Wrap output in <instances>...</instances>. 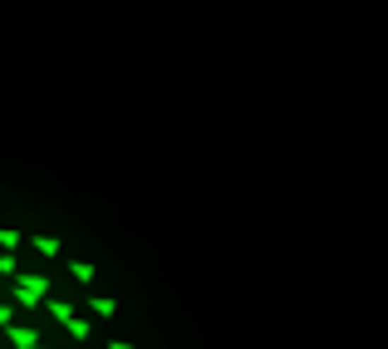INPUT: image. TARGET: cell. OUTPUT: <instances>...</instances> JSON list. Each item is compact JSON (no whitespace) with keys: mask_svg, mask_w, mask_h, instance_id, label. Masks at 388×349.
Instances as JSON below:
<instances>
[{"mask_svg":"<svg viewBox=\"0 0 388 349\" xmlns=\"http://www.w3.org/2000/svg\"><path fill=\"white\" fill-rule=\"evenodd\" d=\"M5 325H15V305H10V300H0V330H5Z\"/></svg>","mask_w":388,"mask_h":349,"instance_id":"obj_9","label":"cell"},{"mask_svg":"<svg viewBox=\"0 0 388 349\" xmlns=\"http://www.w3.org/2000/svg\"><path fill=\"white\" fill-rule=\"evenodd\" d=\"M69 276H74L79 285H89V280H94L98 271H94V261H74V266H69Z\"/></svg>","mask_w":388,"mask_h":349,"instance_id":"obj_7","label":"cell"},{"mask_svg":"<svg viewBox=\"0 0 388 349\" xmlns=\"http://www.w3.org/2000/svg\"><path fill=\"white\" fill-rule=\"evenodd\" d=\"M15 276V251H0V280Z\"/></svg>","mask_w":388,"mask_h":349,"instance_id":"obj_8","label":"cell"},{"mask_svg":"<svg viewBox=\"0 0 388 349\" xmlns=\"http://www.w3.org/2000/svg\"><path fill=\"white\" fill-rule=\"evenodd\" d=\"M89 310L103 315V320H113V315H118V300H113V295H89Z\"/></svg>","mask_w":388,"mask_h":349,"instance_id":"obj_5","label":"cell"},{"mask_svg":"<svg viewBox=\"0 0 388 349\" xmlns=\"http://www.w3.org/2000/svg\"><path fill=\"white\" fill-rule=\"evenodd\" d=\"M45 310L59 320V330H64V335H74V345H84V340H89V320H79L69 300H45Z\"/></svg>","mask_w":388,"mask_h":349,"instance_id":"obj_2","label":"cell"},{"mask_svg":"<svg viewBox=\"0 0 388 349\" xmlns=\"http://www.w3.org/2000/svg\"><path fill=\"white\" fill-rule=\"evenodd\" d=\"M25 241H30L45 261H54V256H59V236H25Z\"/></svg>","mask_w":388,"mask_h":349,"instance_id":"obj_4","label":"cell"},{"mask_svg":"<svg viewBox=\"0 0 388 349\" xmlns=\"http://www.w3.org/2000/svg\"><path fill=\"white\" fill-rule=\"evenodd\" d=\"M5 340L15 349H40V330H30V325H5Z\"/></svg>","mask_w":388,"mask_h":349,"instance_id":"obj_3","label":"cell"},{"mask_svg":"<svg viewBox=\"0 0 388 349\" xmlns=\"http://www.w3.org/2000/svg\"><path fill=\"white\" fill-rule=\"evenodd\" d=\"M108 349H133V345H128V340H113V345H108Z\"/></svg>","mask_w":388,"mask_h":349,"instance_id":"obj_10","label":"cell"},{"mask_svg":"<svg viewBox=\"0 0 388 349\" xmlns=\"http://www.w3.org/2000/svg\"><path fill=\"white\" fill-rule=\"evenodd\" d=\"M40 349H54V345H40Z\"/></svg>","mask_w":388,"mask_h":349,"instance_id":"obj_11","label":"cell"},{"mask_svg":"<svg viewBox=\"0 0 388 349\" xmlns=\"http://www.w3.org/2000/svg\"><path fill=\"white\" fill-rule=\"evenodd\" d=\"M49 280L54 276H15V310H40L49 300Z\"/></svg>","mask_w":388,"mask_h":349,"instance_id":"obj_1","label":"cell"},{"mask_svg":"<svg viewBox=\"0 0 388 349\" xmlns=\"http://www.w3.org/2000/svg\"><path fill=\"white\" fill-rule=\"evenodd\" d=\"M25 246V232H15V227H0V251H20Z\"/></svg>","mask_w":388,"mask_h":349,"instance_id":"obj_6","label":"cell"}]
</instances>
